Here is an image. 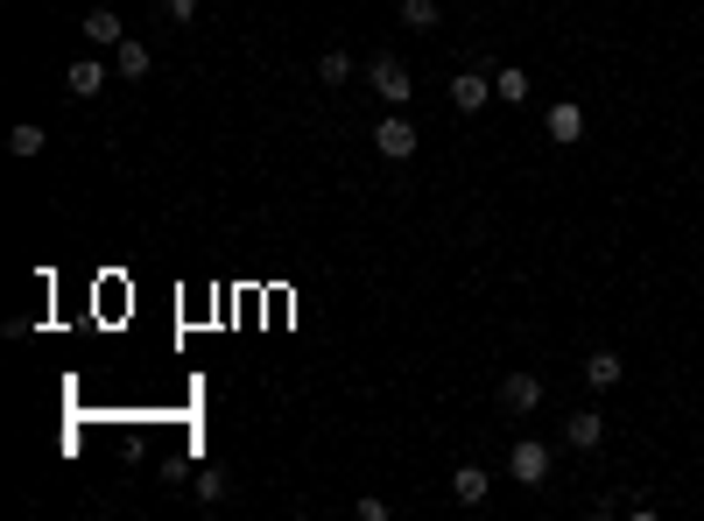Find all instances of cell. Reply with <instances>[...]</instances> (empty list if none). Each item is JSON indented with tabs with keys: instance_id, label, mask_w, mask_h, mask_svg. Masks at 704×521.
<instances>
[{
	"instance_id": "cell-1",
	"label": "cell",
	"mask_w": 704,
	"mask_h": 521,
	"mask_svg": "<svg viewBox=\"0 0 704 521\" xmlns=\"http://www.w3.org/2000/svg\"><path fill=\"white\" fill-rule=\"evenodd\" d=\"M416 141H423V134H416V121H409V113H402V107L373 121V148H381L387 162H409V156H416Z\"/></svg>"
},
{
	"instance_id": "cell-2",
	"label": "cell",
	"mask_w": 704,
	"mask_h": 521,
	"mask_svg": "<svg viewBox=\"0 0 704 521\" xmlns=\"http://www.w3.org/2000/svg\"><path fill=\"white\" fill-rule=\"evenodd\" d=\"M507 480L515 486H543L549 480V444L543 437H515V451H507Z\"/></svg>"
},
{
	"instance_id": "cell-3",
	"label": "cell",
	"mask_w": 704,
	"mask_h": 521,
	"mask_svg": "<svg viewBox=\"0 0 704 521\" xmlns=\"http://www.w3.org/2000/svg\"><path fill=\"white\" fill-rule=\"evenodd\" d=\"M367 78H373V92H381L387 107H409L416 78H409V64H402V57H373V64H367Z\"/></svg>"
},
{
	"instance_id": "cell-4",
	"label": "cell",
	"mask_w": 704,
	"mask_h": 521,
	"mask_svg": "<svg viewBox=\"0 0 704 521\" xmlns=\"http://www.w3.org/2000/svg\"><path fill=\"white\" fill-rule=\"evenodd\" d=\"M107 78H120V71L92 50V57H78V64L64 71V92H71V99H99V92H107Z\"/></svg>"
},
{
	"instance_id": "cell-5",
	"label": "cell",
	"mask_w": 704,
	"mask_h": 521,
	"mask_svg": "<svg viewBox=\"0 0 704 521\" xmlns=\"http://www.w3.org/2000/svg\"><path fill=\"white\" fill-rule=\"evenodd\" d=\"M564 444H571V451H598V444H606V415L598 409H571L564 415Z\"/></svg>"
},
{
	"instance_id": "cell-6",
	"label": "cell",
	"mask_w": 704,
	"mask_h": 521,
	"mask_svg": "<svg viewBox=\"0 0 704 521\" xmlns=\"http://www.w3.org/2000/svg\"><path fill=\"white\" fill-rule=\"evenodd\" d=\"M549 141H557V148L585 141V107H578V99H557V107H549Z\"/></svg>"
},
{
	"instance_id": "cell-7",
	"label": "cell",
	"mask_w": 704,
	"mask_h": 521,
	"mask_svg": "<svg viewBox=\"0 0 704 521\" xmlns=\"http://www.w3.org/2000/svg\"><path fill=\"white\" fill-rule=\"evenodd\" d=\"M78 28H85V42H92V50H120V42H127V22H120L113 8H92Z\"/></svg>"
},
{
	"instance_id": "cell-8",
	"label": "cell",
	"mask_w": 704,
	"mask_h": 521,
	"mask_svg": "<svg viewBox=\"0 0 704 521\" xmlns=\"http://www.w3.org/2000/svg\"><path fill=\"white\" fill-rule=\"evenodd\" d=\"M501 409H507V415L543 409V381H535V374H507V381H501Z\"/></svg>"
},
{
	"instance_id": "cell-9",
	"label": "cell",
	"mask_w": 704,
	"mask_h": 521,
	"mask_svg": "<svg viewBox=\"0 0 704 521\" xmlns=\"http://www.w3.org/2000/svg\"><path fill=\"white\" fill-rule=\"evenodd\" d=\"M486 99H493V71H458L452 78V107L458 113H479Z\"/></svg>"
},
{
	"instance_id": "cell-10",
	"label": "cell",
	"mask_w": 704,
	"mask_h": 521,
	"mask_svg": "<svg viewBox=\"0 0 704 521\" xmlns=\"http://www.w3.org/2000/svg\"><path fill=\"white\" fill-rule=\"evenodd\" d=\"M486 494H493V472L486 466H458L452 472V500H458V508H479Z\"/></svg>"
},
{
	"instance_id": "cell-11",
	"label": "cell",
	"mask_w": 704,
	"mask_h": 521,
	"mask_svg": "<svg viewBox=\"0 0 704 521\" xmlns=\"http://www.w3.org/2000/svg\"><path fill=\"white\" fill-rule=\"evenodd\" d=\"M535 92V78H529V71H521V64H501V71H493V99H507V107H521V99H529Z\"/></svg>"
},
{
	"instance_id": "cell-12",
	"label": "cell",
	"mask_w": 704,
	"mask_h": 521,
	"mask_svg": "<svg viewBox=\"0 0 704 521\" xmlns=\"http://www.w3.org/2000/svg\"><path fill=\"white\" fill-rule=\"evenodd\" d=\"M620 374H627V360H620V352H592V360H585V388H598V395H606V388H620Z\"/></svg>"
},
{
	"instance_id": "cell-13",
	"label": "cell",
	"mask_w": 704,
	"mask_h": 521,
	"mask_svg": "<svg viewBox=\"0 0 704 521\" xmlns=\"http://www.w3.org/2000/svg\"><path fill=\"white\" fill-rule=\"evenodd\" d=\"M8 148H14V156H22V162H36L42 148H50V134H42L36 121H22V127H8Z\"/></svg>"
},
{
	"instance_id": "cell-14",
	"label": "cell",
	"mask_w": 704,
	"mask_h": 521,
	"mask_svg": "<svg viewBox=\"0 0 704 521\" xmlns=\"http://www.w3.org/2000/svg\"><path fill=\"white\" fill-rule=\"evenodd\" d=\"M113 71H120V78H148V42H120V50H113Z\"/></svg>"
},
{
	"instance_id": "cell-15",
	"label": "cell",
	"mask_w": 704,
	"mask_h": 521,
	"mask_svg": "<svg viewBox=\"0 0 704 521\" xmlns=\"http://www.w3.org/2000/svg\"><path fill=\"white\" fill-rule=\"evenodd\" d=\"M226 494H233V480H226L219 466H205V472H198V500H205V508H219Z\"/></svg>"
},
{
	"instance_id": "cell-16",
	"label": "cell",
	"mask_w": 704,
	"mask_h": 521,
	"mask_svg": "<svg viewBox=\"0 0 704 521\" xmlns=\"http://www.w3.org/2000/svg\"><path fill=\"white\" fill-rule=\"evenodd\" d=\"M437 0H402V28H437Z\"/></svg>"
},
{
	"instance_id": "cell-17",
	"label": "cell",
	"mask_w": 704,
	"mask_h": 521,
	"mask_svg": "<svg viewBox=\"0 0 704 521\" xmlns=\"http://www.w3.org/2000/svg\"><path fill=\"white\" fill-rule=\"evenodd\" d=\"M318 78H324V85H346V78H353V57H346V50H324V57H318Z\"/></svg>"
},
{
	"instance_id": "cell-18",
	"label": "cell",
	"mask_w": 704,
	"mask_h": 521,
	"mask_svg": "<svg viewBox=\"0 0 704 521\" xmlns=\"http://www.w3.org/2000/svg\"><path fill=\"white\" fill-rule=\"evenodd\" d=\"M162 22H198V0H156Z\"/></svg>"
},
{
	"instance_id": "cell-19",
	"label": "cell",
	"mask_w": 704,
	"mask_h": 521,
	"mask_svg": "<svg viewBox=\"0 0 704 521\" xmlns=\"http://www.w3.org/2000/svg\"><path fill=\"white\" fill-rule=\"evenodd\" d=\"M353 514H359V521H387V500H381V494H359Z\"/></svg>"
}]
</instances>
